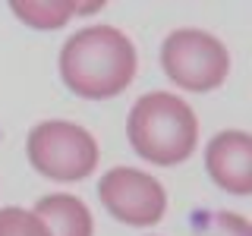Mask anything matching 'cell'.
<instances>
[{
    "mask_svg": "<svg viewBox=\"0 0 252 236\" xmlns=\"http://www.w3.org/2000/svg\"><path fill=\"white\" fill-rule=\"evenodd\" d=\"M205 167L211 179L230 195L252 192V136L243 129H224L205 148Z\"/></svg>",
    "mask_w": 252,
    "mask_h": 236,
    "instance_id": "obj_6",
    "label": "cell"
},
{
    "mask_svg": "<svg viewBox=\"0 0 252 236\" xmlns=\"http://www.w3.org/2000/svg\"><path fill=\"white\" fill-rule=\"evenodd\" d=\"M136 44L114 26H89L66 38L60 76L69 91L89 101L117 98L136 79Z\"/></svg>",
    "mask_w": 252,
    "mask_h": 236,
    "instance_id": "obj_1",
    "label": "cell"
},
{
    "mask_svg": "<svg viewBox=\"0 0 252 236\" xmlns=\"http://www.w3.org/2000/svg\"><path fill=\"white\" fill-rule=\"evenodd\" d=\"M101 6L104 3H60V0H54V3H47V0H26V3H22V0H16L13 13L32 29H60V26H66L73 16L98 13Z\"/></svg>",
    "mask_w": 252,
    "mask_h": 236,
    "instance_id": "obj_8",
    "label": "cell"
},
{
    "mask_svg": "<svg viewBox=\"0 0 252 236\" xmlns=\"http://www.w3.org/2000/svg\"><path fill=\"white\" fill-rule=\"evenodd\" d=\"M35 217L47 227L51 236H92L94 233V220H92V211L85 208V202L66 192L44 195L35 205Z\"/></svg>",
    "mask_w": 252,
    "mask_h": 236,
    "instance_id": "obj_7",
    "label": "cell"
},
{
    "mask_svg": "<svg viewBox=\"0 0 252 236\" xmlns=\"http://www.w3.org/2000/svg\"><path fill=\"white\" fill-rule=\"evenodd\" d=\"M0 236H51L47 227L26 208H3L0 211Z\"/></svg>",
    "mask_w": 252,
    "mask_h": 236,
    "instance_id": "obj_9",
    "label": "cell"
},
{
    "mask_svg": "<svg viewBox=\"0 0 252 236\" xmlns=\"http://www.w3.org/2000/svg\"><path fill=\"white\" fill-rule=\"evenodd\" d=\"M126 129L132 151L158 167L183 164L199 145V120L192 107L170 91L142 94L129 110Z\"/></svg>",
    "mask_w": 252,
    "mask_h": 236,
    "instance_id": "obj_2",
    "label": "cell"
},
{
    "mask_svg": "<svg viewBox=\"0 0 252 236\" xmlns=\"http://www.w3.org/2000/svg\"><path fill=\"white\" fill-rule=\"evenodd\" d=\"M195 236H249V220L233 211H215Z\"/></svg>",
    "mask_w": 252,
    "mask_h": 236,
    "instance_id": "obj_10",
    "label": "cell"
},
{
    "mask_svg": "<svg viewBox=\"0 0 252 236\" xmlns=\"http://www.w3.org/2000/svg\"><path fill=\"white\" fill-rule=\"evenodd\" d=\"M98 199L117 217L129 227H155L167 211V192L152 173L132 170V167H114L101 177Z\"/></svg>",
    "mask_w": 252,
    "mask_h": 236,
    "instance_id": "obj_5",
    "label": "cell"
},
{
    "mask_svg": "<svg viewBox=\"0 0 252 236\" xmlns=\"http://www.w3.org/2000/svg\"><path fill=\"white\" fill-rule=\"evenodd\" d=\"M164 76L183 91H215L230 73V54L202 29H177L161 44Z\"/></svg>",
    "mask_w": 252,
    "mask_h": 236,
    "instance_id": "obj_3",
    "label": "cell"
},
{
    "mask_svg": "<svg viewBox=\"0 0 252 236\" xmlns=\"http://www.w3.org/2000/svg\"><path fill=\"white\" fill-rule=\"evenodd\" d=\"M29 161L41 177L73 183L98 167V142L76 123L44 120L29 132Z\"/></svg>",
    "mask_w": 252,
    "mask_h": 236,
    "instance_id": "obj_4",
    "label": "cell"
}]
</instances>
